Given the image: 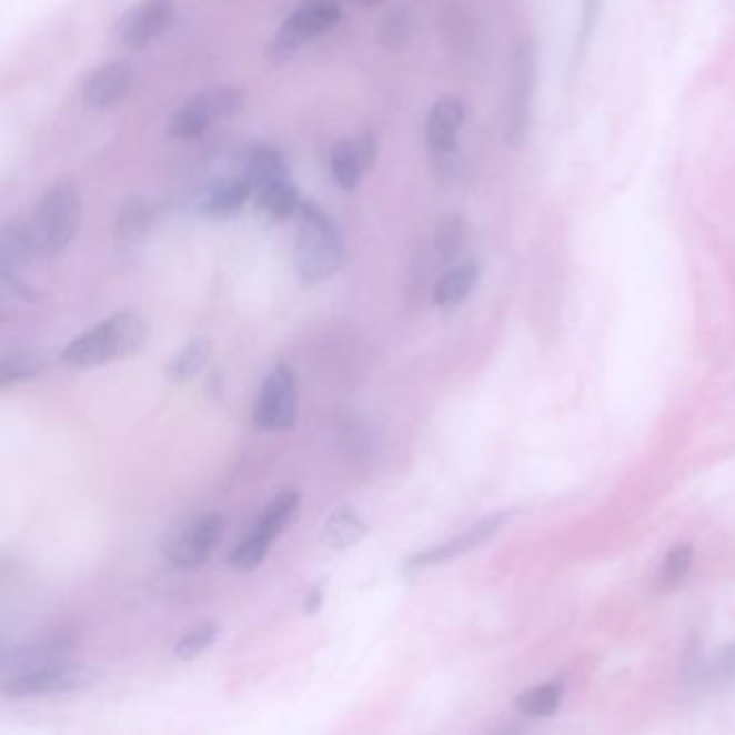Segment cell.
Returning <instances> with one entry per match:
<instances>
[{"instance_id": "6da1fadb", "label": "cell", "mask_w": 735, "mask_h": 735, "mask_svg": "<svg viewBox=\"0 0 735 735\" xmlns=\"http://www.w3.org/2000/svg\"><path fill=\"white\" fill-rule=\"evenodd\" d=\"M149 324L134 311H119L93 329L78 334L61 352L70 369H93L128 359L145 348Z\"/></svg>"}, {"instance_id": "7a4b0ae2", "label": "cell", "mask_w": 735, "mask_h": 735, "mask_svg": "<svg viewBox=\"0 0 735 735\" xmlns=\"http://www.w3.org/2000/svg\"><path fill=\"white\" fill-rule=\"evenodd\" d=\"M343 238L339 224L315 201L302 199L295 214V268L302 281L331 279L343 263Z\"/></svg>"}, {"instance_id": "3957f363", "label": "cell", "mask_w": 735, "mask_h": 735, "mask_svg": "<svg viewBox=\"0 0 735 735\" xmlns=\"http://www.w3.org/2000/svg\"><path fill=\"white\" fill-rule=\"evenodd\" d=\"M82 219L80 188L74 180H59L41 194L27 221L36 258L61 255L78 235Z\"/></svg>"}, {"instance_id": "277c9868", "label": "cell", "mask_w": 735, "mask_h": 735, "mask_svg": "<svg viewBox=\"0 0 735 735\" xmlns=\"http://www.w3.org/2000/svg\"><path fill=\"white\" fill-rule=\"evenodd\" d=\"M246 109V91L235 84H217L201 89L171 112L167 132L173 139L192 141L210 132L221 121L233 119Z\"/></svg>"}, {"instance_id": "5b68a950", "label": "cell", "mask_w": 735, "mask_h": 735, "mask_svg": "<svg viewBox=\"0 0 735 735\" xmlns=\"http://www.w3.org/2000/svg\"><path fill=\"white\" fill-rule=\"evenodd\" d=\"M100 673L93 666L72 661L52 662L27 673L7 675L2 679V695L7 698L66 695L93 686Z\"/></svg>"}, {"instance_id": "8992f818", "label": "cell", "mask_w": 735, "mask_h": 735, "mask_svg": "<svg viewBox=\"0 0 735 735\" xmlns=\"http://www.w3.org/2000/svg\"><path fill=\"white\" fill-rule=\"evenodd\" d=\"M535 80H537V48L531 39H526L515 48L512 59V84L505 109V141L510 148H524L528 141Z\"/></svg>"}, {"instance_id": "52a82bcc", "label": "cell", "mask_w": 735, "mask_h": 735, "mask_svg": "<svg viewBox=\"0 0 735 735\" xmlns=\"http://www.w3.org/2000/svg\"><path fill=\"white\" fill-rule=\"evenodd\" d=\"M343 13L331 2H309L300 7L288 20L279 27L270 41L268 57L272 63H288L295 54L311 43L313 39L322 38L341 22Z\"/></svg>"}, {"instance_id": "ba28073f", "label": "cell", "mask_w": 735, "mask_h": 735, "mask_svg": "<svg viewBox=\"0 0 735 735\" xmlns=\"http://www.w3.org/2000/svg\"><path fill=\"white\" fill-rule=\"evenodd\" d=\"M253 421L263 432H288L298 421V377L294 369L276 365L259 389Z\"/></svg>"}, {"instance_id": "9c48e42d", "label": "cell", "mask_w": 735, "mask_h": 735, "mask_svg": "<svg viewBox=\"0 0 735 735\" xmlns=\"http://www.w3.org/2000/svg\"><path fill=\"white\" fill-rule=\"evenodd\" d=\"M175 13L173 0H141L121 13L114 27V38L128 50L148 48L173 27Z\"/></svg>"}, {"instance_id": "30bf717a", "label": "cell", "mask_w": 735, "mask_h": 735, "mask_svg": "<svg viewBox=\"0 0 735 735\" xmlns=\"http://www.w3.org/2000/svg\"><path fill=\"white\" fill-rule=\"evenodd\" d=\"M74 647L75 634L70 627H54L22 645L4 647L2 652L4 677L27 673L52 662L70 661Z\"/></svg>"}, {"instance_id": "8fae6325", "label": "cell", "mask_w": 735, "mask_h": 735, "mask_svg": "<svg viewBox=\"0 0 735 735\" xmlns=\"http://www.w3.org/2000/svg\"><path fill=\"white\" fill-rule=\"evenodd\" d=\"M222 533L224 517L221 514L203 515L167 544V558L178 570H197L217 551Z\"/></svg>"}, {"instance_id": "7c38bea8", "label": "cell", "mask_w": 735, "mask_h": 735, "mask_svg": "<svg viewBox=\"0 0 735 735\" xmlns=\"http://www.w3.org/2000/svg\"><path fill=\"white\" fill-rule=\"evenodd\" d=\"M464 117H466L464 104L453 95H444L441 100H436L427 112L425 141L442 171H449L451 164L455 162L457 139L464 125Z\"/></svg>"}, {"instance_id": "4fadbf2b", "label": "cell", "mask_w": 735, "mask_h": 735, "mask_svg": "<svg viewBox=\"0 0 735 735\" xmlns=\"http://www.w3.org/2000/svg\"><path fill=\"white\" fill-rule=\"evenodd\" d=\"M377 158V139L373 132L339 139L329 151L332 180L343 190H354Z\"/></svg>"}, {"instance_id": "5bb4252c", "label": "cell", "mask_w": 735, "mask_h": 735, "mask_svg": "<svg viewBox=\"0 0 735 735\" xmlns=\"http://www.w3.org/2000/svg\"><path fill=\"white\" fill-rule=\"evenodd\" d=\"M507 514H494L485 520L477 522L475 526L466 528L462 535L444 542V544H439L434 548H427V551L416 552L412 554L407 561L404 563L405 574H416L419 570H425V567H432V565H441V563H446L455 556H462L466 552L475 551L479 546H483L492 535H496L501 531V526L507 522Z\"/></svg>"}, {"instance_id": "9a60e30c", "label": "cell", "mask_w": 735, "mask_h": 735, "mask_svg": "<svg viewBox=\"0 0 735 735\" xmlns=\"http://www.w3.org/2000/svg\"><path fill=\"white\" fill-rule=\"evenodd\" d=\"M134 66L125 59L98 66L82 82V100L95 111L119 104L134 84Z\"/></svg>"}, {"instance_id": "2e32d148", "label": "cell", "mask_w": 735, "mask_h": 735, "mask_svg": "<svg viewBox=\"0 0 735 735\" xmlns=\"http://www.w3.org/2000/svg\"><path fill=\"white\" fill-rule=\"evenodd\" d=\"M251 197H253V185L240 171L235 175L222 178L208 185L205 192H201L197 199V210L208 219L222 221L235 217Z\"/></svg>"}, {"instance_id": "e0dca14e", "label": "cell", "mask_w": 735, "mask_h": 735, "mask_svg": "<svg viewBox=\"0 0 735 735\" xmlns=\"http://www.w3.org/2000/svg\"><path fill=\"white\" fill-rule=\"evenodd\" d=\"M253 194L258 199V208L268 214L274 221H285V219H295L302 197L295 185L292 173L272 178L263 184L253 188Z\"/></svg>"}, {"instance_id": "ac0fdd59", "label": "cell", "mask_w": 735, "mask_h": 735, "mask_svg": "<svg viewBox=\"0 0 735 735\" xmlns=\"http://www.w3.org/2000/svg\"><path fill=\"white\" fill-rule=\"evenodd\" d=\"M481 268L477 261H462L446 270L434 288V302L441 309L460 306L477 288Z\"/></svg>"}, {"instance_id": "d6986e66", "label": "cell", "mask_w": 735, "mask_h": 735, "mask_svg": "<svg viewBox=\"0 0 735 735\" xmlns=\"http://www.w3.org/2000/svg\"><path fill=\"white\" fill-rule=\"evenodd\" d=\"M298 510H300V492L283 490L259 514L255 524L251 526V531H255L268 542H274L294 522Z\"/></svg>"}, {"instance_id": "ffe728a7", "label": "cell", "mask_w": 735, "mask_h": 735, "mask_svg": "<svg viewBox=\"0 0 735 735\" xmlns=\"http://www.w3.org/2000/svg\"><path fill=\"white\" fill-rule=\"evenodd\" d=\"M369 524L350 507L336 510L324 524L322 542L332 551H345L368 537Z\"/></svg>"}, {"instance_id": "44dd1931", "label": "cell", "mask_w": 735, "mask_h": 735, "mask_svg": "<svg viewBox=\"0 0 735 735\" xmlns=\"http://www.w3.org/2000/svg\"><path fill=\"white\" fill-rule=\"evenodd\" d=\"M212 356V343L205 336L192 339L184 348L169 361L164 375L173 384H188L192 382L203 369L208 368Z\"/></svg>"}, {"instance_id": "7402d4cb", "label": "cell", "mask_w": 735, "mask_h": 735, "mask_svg": "<svg viewBox=\"0 0 735 735\" xmlns=\"http://www.w3.org/2000/svg\"><path fill=\"white\" fill-rule=\"evenodd\" d=\"M242 173L255 188L272 178L288 175L292 171H290L288 158L281 149L272 148V145H255V148L249 149L242 158Z\"/></svg>"}, {"instance_id": "603a6c76", "label": "cell", "mask_w": 735, "mask_h": 735, "mask_svg": "<svg viewBox=\"0 0 735 735\" xmlns=\"http://www.w3.org/2000/svg\"><path fill=\"white\" fill-rule=\"evenodd\" d=\"M46 369H48V359L41 352H33V350L9 352L2 356V363H0V386L7 389L11 384L33 380Z\"/></svg>"}, {"instance_id": "cb8c5ba5", "label": "cell", "mask_w": 735, "mask_h": 735, "mask_svg": "<svg viewBox=\"0 0 735 735\" xmlns=\"http://www.w3.org/2000/svg\"><path fill=\"white\" fill-rule=\"evenodd\" d=\"M561 698H563V686L551 682V684H542V686H535V688L522 693L520 697L515 698V705L524 716L546 718L556 712V707L561 705Z\"/></svg>"}, {"instance_id": "d4e9b609", "label": "cell", "mask_w": 735, "mask_h": 735, "mask_svg": "<svg viewBox=\"0 0 735 735\" xmlns=\"http://www.w3.org/2000/svg\"><path fill=\"white\" fill-rule=\"evenodd\" d=\"M466 238H469L466 222L462 221L460 217H455V214L442 217L439 224H436V231H434V244H436L439 255L446 259V261H453L462 253V249L466 244Z\"/></svg>"}, {"instance_id": "484cf974", "label": "cell", "mask_w": 735, "mask_h": 735, "mask_svg": "<svg viewBox=\"0 0 735 735\" xmlns=\"http://www.w3.org/2000/svg\"><path fill=\"white\" fill-rule=\"evenodd\" d=\"M270 544L272 542H268L255 531H249V535L244 540H240L238 546L231 551L226 563L235 572H253L265 561V556L270 552Z\"/></svg>"}, {"instance_id": "4316f807", "label": "cell", "mask_w": 735, "mask_h": 735, "mask_svg": "<svg viewBox=\"0 0 735 735\" xmlns=\"http://www.w3.org/2000/svg\"><path fill=\"white\" fill-rule=\"evenodd\" d=\"M217 638H219V625L214 622L194 625L175 643V656L180 661H197L217 643Z\"/></svg>"}, {"instance_id": "83f0119b", "label": "cell", "mask_w": 735, "mask_h": 735, "mask_svg": "<svg viewBox=\"0 0 735 735\" xmlns=\"http://www.w3.org/2000/svg\"><path fill=\"white\" fill-rule=\"evenodd\" d=\"M691 565H693V546L691 544H677L675 548H671L662 565V585L666 588L679 587L684 583V578L688 576Z\"/></svg>"}, {"instance_id": "f1b7e54d", "label": "cell", "mask_w": 735, "mask_h": 735, "mask_svg": "<svg viewBox=\"0 0 735 735\" xmlns=\"http://www.w3.org/2000/svg\"><path fill=\"white\" fill-rule=\"evenodd\" d=\"M602 11H604V0H583L581 2V20H578V31H576V57H583L587 52L588 43L597 31Z\"/></svg>"}, {"instance_id": "f546056e", "label": "cell", "mask_w": 735, "mask_h": 735, "mask_svg": "<svg viewBox=\"0 0 735 735\" xmlns=\"http://www.w3.org/2000/svg\"><path fill=\"white\" fill-rule=\"evenodd\" d=\"M707 684H734L735 682V643L725 647L721 656L712 662L705 671Z\"/></svg>"}, {"instance_id": "4dcf8cb0", "label": "cell", "mask_w": 735, "mask_h": 735, "mask_svg": "<svg viewBox=\"0 0 735 735\" xmlns=\"http://www.w3.org/2000/svg\"><path fill=\"white\" fill-rule=\"evenodd\" d=\"M322 604H324V588L318 585V587H313L306 593L304 611H306L309 615H315V613L322 608Z\"/></svg>"}, {"instance_id": "1f68e13d", "label": "cell", "mask_w": 735, "mask_h": 735, "mask_svg": "<svg viewBox=\"0 0 735 735\" xmlns=\"http://www.w3.org/2000/svg\"><path fill=\"white\" fill-rule=\"evenodd\" d=\"M306 2H331V4H339V2H352V4H365V7H375L382 4L386 0H306Z\"/></svg>"}]
</instances>
